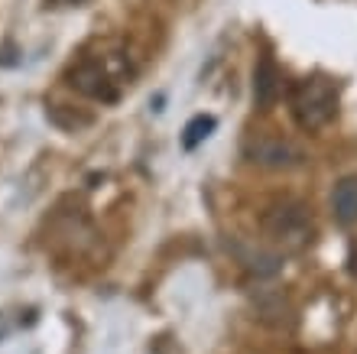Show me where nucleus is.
Here are the masks:
<instances>
[{"instance_id": "nucleus-1", "label": "nucleus", "mask_w": 357, "mask_h": 354, "mask_svg": "<svg viewBox=\"0 0 357 354\" xmlns=\"http://www.w3.org/2000/svg\"><path fill=\"white\" fill-rule=\"evenodd\" d=\"M66 78L78 94H85L91 101L111 104L130 84L133 66L127 62V52H98V56L78 59L75 66L68 68Z\"/></svg>"}, {"instance_id": "nucleus-2", "label": "nucleus", "mask_w": 357, "mask_h": 354, "mask_svg": "<svg viewBox=\"0 0 357 354\" xmlns=\"http://www.w3.org/2000/svg\"><path fill=\"white\" fill-rule=\"evenodd\" d=\"M260 228L273 247L286 253H299L312 244V218L299 198H276L264 208Z\"/></svg>"}, {"instance_id": "nucleus-3", "label": "nucleus", "mask_w": 357, "mask_h": 354, "mask_svg": "<svg viewBox=\"0 0 357 354\" xmlns=\"http://www.w3.org/2000/svg\"><path fill=\"white\" fill-rule=\"evenodd\" d=\"M292 117L302 131H319L338 114V84L325 78V75H312L302 78L292 88Z\"/></svg>"}, {"instance_id": "nucleus-4", "label": "nucleus", "mask_w": 357, "mask_h": 354, "mask_svg": "<svg viewBox=\"0 0 357 354\" xmlns=\"http://www.w3.org/2000/svg\"><path fill=\"white\" fill-rule=\"evenodd\" d=\"M244 159L260 169L273 172H292V169L305 166V153L299 143L289 137H276V133H250L244 140Z\"/></svg>"}, {"instance_id": "nucleus-5", "label": "nucleus", "mask_w": 357, "mask_h": 354, "mask_svg": "<svg viewBox=\"0 0 357 354\" xmlns=\"http://www.w3.org/2000/svg\"><path fill=\"white\" fill-rule=\"evenodd\" d=\"M227 251L234 253L237 263H241L247 273H254L257 280H264V276H276V273H280V267H282L280 253L266 251V247H257V244L231 241V244H227Z\"/></svg>"}, {"instance_id": "nucleus-6", "label": "nucleus", "mask_w": 357, "mask_h": 354, "mask_svg": "<svg viewBox=\"0 0 357 354\" xmlns=\"http://www.w3.org/2000/svg\"><path fill=\"white\" fill-rule=\"evenodd\" d=\"M282 91V75L280 68H276V62H273V56H260V62H257L254 68V101L260 111H270L273 104H276V98H280Z\"/></svg>"}, {"instance_id": "nucleus-7", "label": "nucleus", "mask_w": 357, "mask_h": 354, "mask_svg": "<svg viewBox=\"0 0 357 354\" xmlns=\"http://www.w3.org/2000/svg\"><path fill=\"white\" fill-rule=\"evenodd\" d=\"M331 214L341 228L357 224V176H344L331 192Z\"/></svg>"}, {"instance_id": "nucleus-8", "label": "nucleus", "mask_w": 357, "mask_h": 354, "mask_svg": "<svg viewBox=\"0 0 357 354\" xmlns=\"http://www.w3.org/2000/svg\"><path fill=\"white\" fill-rule=\"evenodd\" d=\"M215 127H218V121L211 117V114H198V117H192V121L185 124V131H182V147L185 149L202 147V143L215 133Z\"/></svg>"}, {"instance_id": "nucleus-9", "label": "nucleus", "mask_w": 357, "mask_h": 354, "mask_svg": "<svg viewBox=\"0 0 357 354\" xmlns=\"http://www.w3.org/2000/svg\"><path fill=\"white\" fill-rule=\"evenodd\" d=\"M52 3H59V7H82L88 0H52Z\"/></svg>"}]
</instances>
